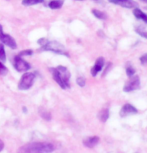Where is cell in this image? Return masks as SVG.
Returning <instances> with one entry per match:
<instances>
[{
    "mask_svg": "<svg viewBox=\"0 0 147 153\" xmlns=\"http://www.w3.org/2000/svg\"><path fill=\"white\" fill-rule=\"evenodd\" d=\"M6 60V52H5L4 45L0 42V61L3 62Z\"/></svg>",
    "mask_w": 147,
    "mask_h": 153,
    "instance_id": "17",
    "label": "cell"
},
{
    "mask_svg": "<svg viewBox=\"0 0 147 153\" xmlns=\"http://www.w3.org/2000/svg\"><path fill=\"white\" fill-rule=\"evenodd\" d=\"M109 2L125 8H136L138 5L137 2L134 0H109Z\"/></svg>",
    "mask_w": 147,
    "mask_h": 153,
    "instance_id": "8",
    "label": "cell"
},
{
    "mask_svg": "<svg viewBox=\"0 0 147 153\" xmlns=\"http://www.w3.org/2000/svg\"><path fill=\"white\" fill-rule=\"evenodd\" d=\"M135 113H137V109L131 104L123 105L122 108H121V110H120V116L121 117H126V116H128V115L135 114Z\"/></svg>",
    "mask_w": 147,
    "mask_h": 153,
    "instance_id": "9",
    "label": "cell"
},
{
    "mask_svg": "<svg viewBox=\"0 0 147 153\" xmlns=\"http://www.w3.org/2000/svg\"><path fill=\"white\" fill-rule=\"evenodd\" d=\"M62 5H63V0H51L48 3V6L51 9H59V8L62 7Z\"/></svg>",
    "mask_w": 147,
    "mask_h": 153,
    "instance_id": "13",
    "label": "cell"
},
{
    "mask_svg": "<svg viewBox=\"0 0 147 153\" xmlns=\"http://www.w3.org/2000/svg\"><path fill=\"white\" fill-rule=\"evenodd\" d=\"M32 54H33V51L30 50V49H27V50L21 51V52L18 53L17 55L20 56V57H23V56H30V55H32Z\"/></svg>",
    "mask_w": 147,
    "mask_h": 153,
    "instance_id": "19",
    "label": "cell"
},
{
    "mask_svg": "<svg viewBox=\"0 0 147 153\" xmlns=\"http://www.w3.org/2000/svg\"><path fill=\"white\" fill-rule=\"evenodd\" d=\"M54 146L48 142H31L20 147L18 153H51Z\"/></svg>",
    "mask_w": 147,
    "mask_h": 153,
    "instance_id": "1",
    "label": "cell"
},
{
    "mask_svg": "<svg viewBox=\"0 0 147 153\" xmlns=\"http://www.w3.org/2000/svg\"><path fill=\"white\" fill-rule=\"evenodd\" d=\"M78 1H82V0H78Z\"/></svg>",
    "mask_w": 147,
    "mask_h": 153,
    "instance_id": "27",
    "label": "cell"
},
{
    "mask_svg": "<svg viewBox=\"0 0 147 153\" xmlns=\"http://www.w3.org/2000/svg\"><path fill=\"white\" fill-rule=\"evenodd\" d=\"M77 84H78L80 87H83V86L85 85V83H86V81H85V78L84 77H82V76H79V77H77Z\"/></svg>",
    "mask_w": 147,
    "mask_h": 153,
    "instance_id": "21",
    "label": "cell"
},
{
    "mask_svg": "<svg viewBox=\"0 0 147 153\" xmlns=\"http://www.w3.org/2000/svg\"><path fill=\"white\" fill-rule=\"evenodd\" d=\"M126 74L129 77H132L133 75H135V69L133 67H127V69H126Z\"/></svg>",
    "mask_w": 147,
    "mask_h": 153,
    "instance_id": "22",
    "label": "cell"
},
{
    "mask_svg": "<svg viewBox=\"0 0 147 153\" xmlns=\"http://www.w3.org/2000/svg\"><path fill=\"white\" fill-rule=\"evenodd\" d=\"M34 80H35V74L31 72H26L23 74L20 81L18 83V89L20 90H27L33 85Z\"/></svg>",
    "mask_w": 147,
    "mask_h": 153,
    "instance_id": "4",
    "label": "cell"
},
{
    "mask_svg": "<svg viewBox=\"0 0 147 153\" xmlns=\"http://www.w3.org/2000/svg\"><path fill=\"white\" fill-rule=\"evenodd\" d=\"M92 13H93V15L96 17V18H98V19L105 20L106 18H107V15H106V13L102 12V11H100V10L93 9V10H92Z\"/></svg>",
    "mask_w": 147,
    "mask_h": 153,
    "instance_id": "15",
    "label": "cell"
},
{
    "mask_svg": "<svg viewBox=\"0 0 147 153\" xmlns=\"http://www.w3.org/2000/svg\"><path fill=\"white\" fill-rule=\"evenodd\" d=\"M133 14H134V16L136 17V18L141 19L142 21L147 23V14L144 13L143 11H141V9H139V8H134Z\"/></svg>",
    "mask_w": 147,
    "mask_h": 153,
    "instance_id": "12",
    "label": "cell"
},
{
    "mask_svg": "<svg viewBox=\"0 0 147 153\" xmlns=\"http://www.w3.org/2000/svg\"><path fill=\"white\" fill-rule=\"evenodd\" d=\"M44 0H22V4L24 6H32V5H36V4H40Z\"/></svg>",
    "mask_w": 147,
    "mask_h": 153,
    "instance_id": "16",
    "label": "cell"
},
{
    "mask_svg": "<svg viewBox=\"0 0 147 153\" xmlns=\"http://www.w3.org/2000/svg\"><path fill=\"white\" fill-rule=\"evenodd\" d=\"M103 66H104V58H103V57H99V58L96 60V62H95V65L91 69L92 76H96L98 74V72H100L102 70Z\"/></svg>",
    "mask_w": 147,
    "mask_h": 153,
    "instance_id": "10",
    "label": "cell"
},
{
    "mask_svg": "<svg viewBox=\"0 0 147 153\" xmlns=\"http://www.w3.org/2000/svg\"><path fill=\"white\" fill-rule=\"evenodd\" d=\"M53 79L58 83V85L62 89L70 87V72L64 66H57L56 68H51Z\"/></svg>",
    "mask_w": 147,
    "mask_h": 153,
    "instance_id": "2",
    "label": "cell"
},
{
    "mask_svg": "<svg viewBox=\"0 0 147 153\" xmlns=\"http://www.w3.org/2000/svg\"><path fill=\"white\" fill-rule=\"evenodd\" d=\"M41 49L42 50H45V51H51V52H54L56 54L67 55L65 47L61 44V43H59L57 41H49V40H46L44 45L41 46Z\"/></svg>",
    "mask_w": 147,
    "mask_h": 153,
    "instance_id": "3",
    "label": "cell"
},
{
    "mask_svg": "<svg viewBox=\"0 0 147 153\" xmlns=\"http://www.w3.org/2000/svg\"><path fill=\"white\" fill-rule=\"evenodd\" d=\"M140 62L142 63V64H147V54L140 57Z\"/></svg>",
    "mask_w": 147,
    "mask_h": 153,
    "instance_id": "23",
    "label": "cell"
},
{
    "mask_svg": "<svg viewBox=\"0 0 147 153\" xmlns=\"http://www.w3.org/2000/svg\"><path fill=\"white\" fill-rule=\"evenodd\" d=\"M109 117V110L108 109H102L101 111L98 113V118H99L100 121L102 122H106Z\"/></svg>",
    "mask_w": 147,
    "mask_h": 153,
    "instance_id": "14",
    "label": "cell"
},
{
    "mask_svg": "<svg viewBox=\"0 0 147 153\" xmlns=\"http://www.w3.org/2000/svg\"><path fill=\"white\" fill-rule=\"evenodd\" d=\"M95 2H102V0H93Z\"/></svg>",
    "mask_w": 147,
    "mask_h": 153,
    "instance_id": "25",
    "label": "cell"
},
{
    "mask_svg": "<svg viewBox=\"0 0 147 153\" xmlns=\"http://www.w3.org/2000/svg\"><path fill=\"white\" fill-rule=\"evenodd\" d=\"M98 142H99V137H97V136L87 137L83 140V144H84L86 147H88V148H93V147L97 145Z\"/></svg>",
    "mask_w": 147,
    "mask_h": 153,
    "instance_id": "11",
    "label": "cell"
},
{
    "mask_svg": "<svg viewBox=\"0 0 147 153\" xmlns=\"http://www.w3.org/2000/svg\"><path fill=\"white\" fill-rule=\"evenodd\" d=\"M3 148H4V143H3V141L0 139V151H2Z\"/></svg>",
    "mask_w": 147,
    "mask_h": 153,
    "instance_id": "24",
    "label": "cell"
},
{
    "mask_svg": "<svg viewBox=\"0 0 147 153\" xmlns=\"http://www.w3.org/2000/svg\"><path fill=\"white\" fill-rule=\"evenodd\" d=\"M0 42L2 44L8 46L11 49H16L17 48V43L14 40L12 36H10L9 34L4 33L3 28H2V25L0 24Z\"/></svg>",
    "mask_w": 147,
    "mask_h": 153,
    "instance_id": "5",
    "label": "cell"
},
{
    "mask_svg": "<svg viewBox=\"0 0 147 153\" xmlns=\"http://www.w3.org/2000/svg\"><path fill=\"white\" fill-rule=\"evenodd\" d=\"M136 32L139 34V35H141L142 37H144V38L147 39V31L145 30V28H143V27H136Z\"/></svg>",
    "mask_w": 147,
    "mask_h": 153,
    "instance_id": "18",
    "label": "cell"
},
{
    "mask_svg": "<svg viewBox=\"0 0 147 153\" xmlns=\"http://www.w3.org/2000/svg\"><path fill=\"white\" fill-rule=\"evenodd\" d=\"M140 86V79L137 75H133L132 77H130L129 81L126 83L123 90L125 92H131L133 90H136V89L139 88Z\"/></svg>",
    "mask_w": 147,
    "mask_h": 153,
    "instance_id": "7",
    "label": "cell"
},
{
    "mask_svg": "<svg viewBox=\"0 0 147 153\" xmlns=\"http://www.w3.org/2000/svg\"><path fill=\"white\" fill-rule=\"evenodd\" d=\"M7 72H8V69L6 68V66L0 61V75H6Z\"/></svg>",
    "mask_w": 147,
    "mask_h": 153,
    "instance_id": "20",
    "label": "cell"
},
{
    "mask_svg": "<svg viewBox=\"0 0 147 153\" xmlns=\"http://www.w3.org/2000/svg\"><path fill=\"white\" fill-rule=\"evenodd\" d=\"M13 65L18 72H25V71L29 70L30 67H31L29 63L23 59V57H20L18 55H16L15 57H14Z\"/></svg>",
    "mask_w": 147,
    "mask_h": 153,
    "instance_id": "6",
    "label": "cell"
},
{
    "mask_svg": "<svg viewBox=\"0 0 147 153\" xmlns=\"http://www.w3.org/2000/svg\"><path fill=\"white\" fill-rule=\"evenodd\" d=\"M143 1H145V2H147V0H143Z\"/></svg>",
    "mask_w": 147,
    "mask_h": 153,
    "instance_id": "26",
    "label": "cell"
}]
</instances>
